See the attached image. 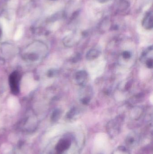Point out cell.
Returning <instances> with one entry per match:
<instances>
[{"mask_svg":"<svg viewBox=\"0 0 153 154\" xmlns=\"http://www.w3.org/2000/svg\"><path fill=\"white\" fill-rule=\"evenodd\" d=\"M146 66L149 69H152L153 67V60L152 58L146 60Z\"/></svg>","mask_w":153,"mask_h":154,"instance_id":"10","label":"cell"},{"mask_svg":"<svg viewBox=\"0 0 153 154\" xmlns=\"http://www.w3.org/2000/svg\"><path fill=\"white\" fill-rule=\"evenodd\" d=\"M122 57L125 60H128L131 58L132 57V53L130 51H123L122 53Z\"/></svg>","mask_w":153,"mask_h":154,"instance_id":"9","label":"cell"},{"mask_svg":"<svg viewBox=\"0 0 153 154\" xmlns=\"http://www.w3.org/2000/svg\"><path fill=\"white\" fill-rule=\"evenodd\" d=\"M100 55V51L97 49L93 48L89 50L86 55L87 60L89 61L94 60L98 58Z\"/></svg>","mask_w":153,"mask_h":154,"instance_id":"5","label":"cell"},{"mask_svg":"<svg viewBox=\"0 0 153 154\" xmlns=\"http://www.w3.org/2000/svg\"><path fill=\"white\" fill-rule=\"evenodd\" d=\"M60 114H61V111L59 109H57L55 110L53 114V118L55 119H57L60 116Z\"/></svg>","mask_w":153,"mask_h":154,"instance_id":"11","label":"cell"},{"mask_svg":"<svg viewBox=\"0 0 153 154\" xmlns=\"http://www.w3.org/2000/svg\"><path fill=\"white\" fill-rule=\"evenodd\" d=\"M77 113V109L75 107H73L72 109H70V111L67 114V116L69 118H72L74 116H75Z\"/></svg>","mask_w":153,"mask_h":154,"instance_id":"8","label":"cell"},{"mask_svg":"<svg viewBox=\"0 0 153 154\" xmlns=\"http://www.w3.org/2000/svg\"><path fill=\"white\" fill-rule=\"evenodd\" d=\"M78 40L73 36H69L66 37L63 40V43L65 46L68 48H71L77 43Z\"/></svg>","mask_w":153,"mask_h":154,"instance_id":"7","label":"cell"},{"mask_svg":"<svg viewBox=\"0 0 153 154\" xmlns=\"http://www.w3.org/2000/svg\"><path fill=\"white\" fill-rule=\"evenodd\" d=\"M75 79L78 85L81 87L85 86L88 81V73L84 70H79L75 73Z\"/></svg>","mask_w":153,"mask_h":154,"instance_id":"2","label":"cell"},{"mask_svg":"<svg viewBox=\"0 0 153 154\" xmlns=\"http://www.w3.org/2000/svg\"><path fill=\"white\" fill-rule=\"evenodd\" d=\"M71 143L67 139H63L59 142L57 146V150L59 152H63L68 149L70 146Z\"/></svg>","mask_w":153,"mask_h":154,"instance_id":"6","label":"cell"},{"mask_svg":"<svg viewBox=\"0 0 153 154\" xmlns=\"http://www.w3.org/2000/svg\"><path fill=\"white\" fill-rule=\"evenodd\" d=\"M143 27L147 30L152 29L153 28V13L150 11L146 14L143 21Z\"/></svg>","mask_w":153,"mask_h":154,"instance_id":"3","label":"cell"},{"mask_svg":"<svg viewBox=\"0 0 153 154\" xmlns=\"http://www.w3.org/2000/svg\"><path fill=\"white\" fill-rule=\"evenodd\" d=\"M82 88L80 95V101L82 104L87 105L90 103L92 96V89L91 88L87 87L86 85L82 86Z\"/></svg>","mask_w":153,"mask_h":154,"instance_id":"1","label":"cell"},{"mask_svg":"<svg viewBox=\"0 0 153 154\" xmlns=\"http://www.w3.org/2000/svg\"><path fill=\"white\" fill-rule=\"evenodd\" d=\"M81 59V57L79 55H76L74 58L73 59V62H77V61H78V60H80Z\"/></svg>","mask_w":153,"mask_h":154,"instance_id":"12","label":"cell"},{"mask_svg":"<svg viewBox=\"0 0 153 154\" xmlns=\"http://www.w3.org/2000/svg\"><path fill=\"white\" fill-rule=\"evenodd\" d=\"M10 82L12 90L14 93H17L19 91V78L18 74L14 73L11 75L10 79Z\"/></svg>","mask_w":153,"mask_h":154,"instance_id":"4","label":"cell"}]
</instances>
